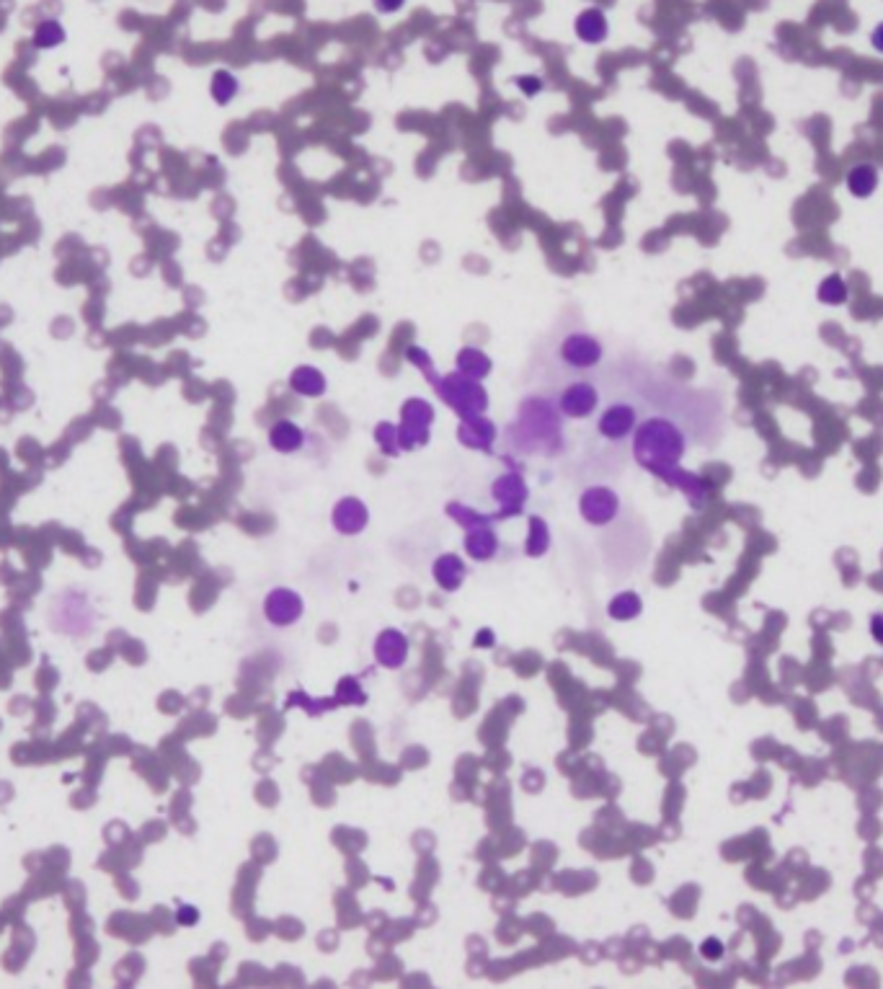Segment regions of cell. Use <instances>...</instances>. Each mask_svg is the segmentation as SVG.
<instances>
[{"label":"cell","instance_id":"3957f363","mask_svg":"<svg viewBox=\"0 0 883 989\" xmlns=\"http://www.w3.org/2000/svg\"><path fill=\"white\" fill-rule=\"evenodd\" d=\"M620 512V496L607 486H589L579 496V514L594 527L610 525Z\"/></svg>","mask_w":883,"mask_h":989},{"label":"cell","instance_id":"ac0fdd59","mask_svg":"<svg viewBox=\"0 0 883 989\" xmlns=\"http://www.w3.org/2000/svg\"><path fill=\"white\" fill-rule=\"evenodd\" d=\"M641 610H643V602L636 592H620L618 597H612L610 605H607V615H610L612 620H620V623L638 618Z\"/></svg>","mask_w":883,"mask_h":989},{"label":"cell","instance_id":"30bf717a","mask_svg":"<svg viewBox=\"0 0 883 989\" xmlns=\"http://www.w3.org/2000/svg\"><path fill=\"white\" fill-rule=\"evenodd\" d=\"M432 574H434V582L445 589V592H457V589L463 587L468 569H465L463 558H457L455 553H445V556H439L437 561H434Z\"/></svg>","mask_w":883,"mask_h":989},{"label":"cell","instance_id":"8fae6325","mask_svg":"<svg viewBox=\"0 0 883 989\" xmlns=\"http://www.w3.org/2000/svg\"><path fill=\"white\" fill-rule=\"evenodd\" d=\"M574 29H576V37L587 44L605 42L607 34H610L607 16L599 11V8H587V11H581L579 16H576Z\"/></svg>","mask_w":883,"mask_h":989},{"label":"cell","instance_id":"4fadbf2b","mask_svg":"<svg viewBox=\"0 0 883 989\" xmlns=\"http://www.w3.org/2000/svg\"><path fill=\"white\" fill-rule=\"evenodd\" d=\"M269 445L282 455H290V452H297L305 445V432L297 427L295 421L282 419L269 427Z\"/></svg>","mask_w":883,"mask_h":989},{"label":"cell","instance_id":"484cf974","mask_svg":"<svg viewBox=\"0 0 883 989\" xmlns=\"http://www.w3.org/2000/svg\"><path fill=\"white\" fill-rule=\"evenodd\" d=\"M871 44H873V50L881 52V55H883V24H878L876 29H873Z\"/></svg>","mask_w":883,"mask_h":989},{"label":"cell","instance_id":"d4e9b609","mask_svg":"<svg viewBox=\"0 0 883 989\" xmlns=\"http://www.w3.org/2000/svg\"><path fill=\"white\" fill-rule=\"evenodd\" d=\"M176 920H179L181 925H194V922L199 920V912L194 907H181L179 915H176Z\"/></svg>","mask_w":883,"mask_h":989},{"label":"cell","instance_id":"7a4b0ae2","mask_svg":"<svg viewBox=\"0 0 883 989\" xmlns=\"http://www.w3.org/2000/svg\"><path fill=\"white\" fill-rule=\"evenodd\" d=\"M558 357L563 359V365H569L571 370H594L605 357V347L594 339L592 334L576 331V334L566 336L558 347Z\"/></svg>","mask_w":883,"mask_h":989},{"label":"cell","instance_id":"ffe728a7","mask_svg":"<svg viewBox=\"0 0 883 989\" xmlns=\"http://www.w3.org/2000/svg\"><path fill=\"white\" fill-rule=\"evenodd\" d=\"M238 78H235L230 70H217L215 75H212V83H210V93H212V99L217 101L220 106H228L230 101L238 96Z\"/></svg>","mask_w":883,"mask_h":989},{"label":"cell","instance_id":"277c9868","mask_svg":"<svg viewBox=\"0 0 883 989\" xmlns=\"http://www.w3.org/2000/svg\"><path fill=\"white\" fill-rule=\"evenodd\" d=\"M445 398L457 408V411H460V414H465V419H476V416H481L488 406L486 393L481 390V385H478L476 380L460 375V372H457V375H450V378L445 380Z\"/></svg>","mask_w":883,"mask_h":989},{"label":"cell","instance_id":"7402d4cb","mask_svg":"<svg viewBox=\"0 0 883 989\" xmlns=\"http://www.w3.org/2000/svg\"><path fill=\"white\" fill-rule=\"evenodd\" d=\"M494 496L499 501H512V504H517V501H522V496H525V483L519 481L517 476H504V478H499V481L494 483Z\"/></svg>","mask_w":883,"mask_h":989},{"label":"cell","instance_id":"cb8c5ba5","mask_svg":"<svg viewBox=\"0 0 883 989\" xmlns=\"http://www.w3.org/2000/svg\"><path fill=\"white\" fill-rule=\"evenodd\" d=\"M406 6V0H375V8L380 13H396Z\"/></svg>","mask_w":883,"mask_h":989},{"label":"cell","instance_id":"8992f818","mask_svg":"<svg viewBox=\"0 0 883 989\" xmlns=\"http://www.w3.org/2000/svg\"><path fill=\"white\" fill-rule=\"evenodd\" d=\"M599 408V390L587 380L566 385L558 396V414L566 419H589Z\"/></svg>","mask_w":883,"mask_h":989},{"label":"cell","instance_id":"7c38bea8","mask_svg":"<svg viewBox=\"0 0 883 989\" xmlns=\"http://www.w3.org/2000/svg\"><path fill=\"white\" fill-rule=\"evenodd\" d=\"M290 388L295 390L297 396L318 398V396H323V393H326L328 383H326V375H323L318 367L300 365L290 372Z\"/></svg>","mask_w":883,"mask_h":989},{"label":"cell","instance_id":"6da1fadb","mask_svg":"<svg viewBox=\"0 0 883 989\" xmlns=\"http://www.w3.org/2000/svg\"><path fill=\"white\" fill-rule=\"evenodd\" d=\"M687 450L685 434L669 419H649L633 432V455L646 470L661 478L674 476V468Z\"/></svg>","mask_w":883,"mask_h":989},{"label":"cell","instance_id":"603a6c76","mask_svg":"<svg viewBox=\"0 0 883 989\" xmlns=\"http://www.w3.org/2000/svg\"><path fill=\"white\" fill-rule=\"evenodd\" d=\"M703 956H705V959H713V961L721 959V956H723V946H721V943H718V940H705V943H703Z\"/></svg>","mask_w":883,"mask_h":989},{"label":"cell","instance_id":"83f0119b","mask_svg":"<svg viewBox=\"0 0 883 989\" xmlns=\"http://www.w3.org/2000/svg\"><path fill=\"white\" fill-rule=\"evenodd\" d=\"M873 636H876L878 643H883V618L881 615H876V618H873Z\"/></svg>","mask_w":883,"mask_h":989},{"label":"cell","instance_id":"2e32d148","mask_svg":"<svg viewBox=\"0 0 883 989\" xmlns=\"http://www.w3.org/2000/svg\"><path fill=\"white\" fill-rule=\"evenodd\" d=\"M457 372L470 380H481L491 372V359L476 347H465L457 354Z\"/></svg>","mask_w":883,"mask_h":989},{"label":"cell","instance_id":"d6986e66","mask_svg":"<svg viewBox=\"0 0 883 989\" xmlns=\"http://www.w3.org/2000/svg\"><path fill=\"white\" fill-rule=\"evenodd\" d=\"M816 300L824 305H845L850 300V290H847V282L840 277V274H829L819 282V290H816Z\"/></svg>","mask_w":883,"mask_h":989},{"label":"cell","instance_id":"9c48e42d","mask_svg":"<svg viewBox=\"0 0 883 989\" xmlns=\"http://www.w3.org/2000/svg\"><path fill=\"white\" fill-rule=\"evenodd\" d=\"M331 522H334V527L341 532V535H357V532L365 530L367 522H370V512H367V507L362 501L354 499V496H346V499H341L334 507Z\"/></svg>","mask_w":883,"mask_h":989},{"label":"cell","instance_id":"ba28073f","mask_svg":"<svg viewBox=\"0 0 883 989\" xmlns=\"http://www.w3.org/2000/svg\"><path fill=\"white\" fill-rule=\"evenodd\" d=\"M408 651H411L408 636L396 628H388L375 638V659L385 669H401L408 659Z\"/></svg>","mask_w":883,"mask_h":989},{"label":"cell","instance_id":"5b68a950","mask_svg":"<svg viewBox=\"0 0 883 989\" xmlns=\"http://www.w3.org/2000/svg\"><path fill=\"white\" fill-rule=\"evenodd\" d=\"M303 612H305V602L295 589L277 587L266 594L264 615L266 620L272 625H277V628H290V625H295L297 620L303 618Z\"/></svg>","mask_w":883,"mask_h":989},{"label":"cell","instance_id":"4316f807","mask_svg":"<svg viewBox=\"0 0 883 989\" xmlns=\"http://www.w3.org/2000/svg\"><path fill=\"white\" fill-rule=\"evenodd\" d=\"M473 646H476V649H481V646H486V649H488V646H494V633H491V631L478 633L476 641H473Z\"/></svg>","mask_w":883,"mask_h":989},{"label":"cell","instance_id":"5bb4252c","mask_svg":"<svg viewBox=\"0 0 883 989\" xmlns=\"http://www.w3.org/2000/svg\"><path fill=\"white\" fill-rule=\"evenodd\" d=\"M847 189H850V194L858 199L871 197V194L878 189V168L873 166V163H858V166L850 168V174H847Z\"/></svg>","mask_w":883,"mask_h":989},{"label":"cell","instance_id":"9a60e30c","mask_svg":"<svg viewBox=\"0 0 883 989\" xmlns=\"http://www.w3.org/2000/svg\"><path fill=\"white\" fill-rule=\"evenodd\" d=\"M465 551H468L470 558L476 561H491L499 551V540L491 530L486 527H478V530H470L468 538H465Z\"/></svg>","mask_w":883,"mask_h":989},{"label":"cell","instance_id":"52a82bcc","mask_svg":"<svg viewBox=\"0 0 883 989\" xmlns=\"http://www.w3.org/2000/svg\"><path fill=\"white\" fill-rule=\"evenodd\" d=\"M638 427V411L630 403H612L607 406L597 421V432L610 442L628 439Z\"/></svg>","mask_w":883,"mask_h":989},{"label":"cell","instance_id":"e0dca14e","mask_svg":"<svg viewBox=\"0 0 883 989\" xmlns=\"http://www.w3.org/2000/svg\"><path fill=\"white\" fill-rule=\"evenodd\" d=\"M403 414H406V424H403V429H398V432H401V437L398 439H403L411 432L427 434V427L434 419V411L427 401H408L406 406H403Z\"/></svg>","mask_w":883,"mask_h":989},{"label":"cell","instance_id":"44dd1931","mask_svg":"<svg viewBox=\"0 0 883 989\" xmlns=\"http://www.w3.org/2000/svg\"><path fill=\"white\" fill-rule=\"evenodd\" d=\"M65 29L60 26V21H55V19H47V21H42V24L34 29V37H31V42L37 44L39 50H52V47H57V44H62L65 42Z\"/></svg>","mask_w":883,"mask_h":989}]
</instances>
